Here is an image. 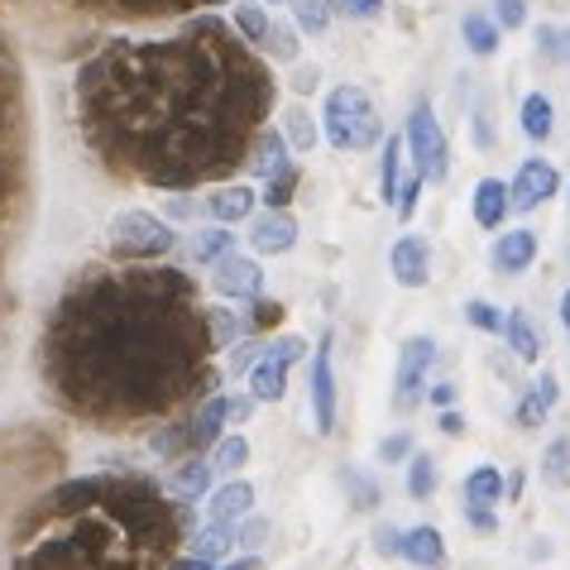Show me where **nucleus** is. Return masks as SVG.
Instances as JSON below:
<instances>
[{"label":"nucleus","mask_w":570,"mask_h":570,"mask_svg":"<svg viewBox=\"0 0 570 570\" xmlns=\"http://www.w3.org/2000/svg\"><path fill=\"white\" fill-rule=\"evenodd\" d=\"M212 288L220 297H230V303H255V297L264 293V268L255 259H245V255H220L216 259V274H212Z\"/></svg>","instance_id":"0eeeda50"},{"label":"nucleus","mask_w":570,"mask_h":570,"mask_svg":"<svg viewBox=\"0 0 570 570\" xmlns=\"http://www.w3.org/2000/svg\"><path fill=\"white\" fill-rule=\"evenodd\" d=\"M557 399H561V379L551 370H542V379H532L528 393H522V403H518V426L522 432L542 426L551 417V407H557Z\"/></svg>","instance_id":"ddd939ff"},{"label":"nucleus","mask_w":570,"mask_h":570,"mask_svg":"<svg viewBox=\"0 0 570 570\" xmlns=\"http://www.w3.org/2000/svg\"><path fill=\"white\" fill-rule=\"evenodd\" d=\"M470 212H474V226H480V230H503V220H509V212H513L503 178H480V183H474Z\"/></svg>","instance_id":"9b49d317"},{"label":"nucleus","mask_w":570,"mask_h":570,"mask_svg":"<svg viewBox=\"0 0 570 570\" xmlns=\"http://www.w3.org/2000/svg\"><path fill=\"white\" fill-rule=\"evenodd\" d=\"M561 322H566V331H570V288H566V297H561Z\"/></svg>","instance_id":"6e6d98bb"},{"label":"nucleus","mask_w":570,"mask_h":570,"mask_svg":"<svg viewBox=\"0 0 570 570\" xmlns=\"http://www.w3.org/2000/svg\"><path fill=\"white\" fill-rule=\"evenodd\" d=\"M255 202H259L255 187L230 183V187H216V193L207 197V216L216 220V226H240V220L255 216Z\"/></svg>","instance_id":"4468645a"},{"label":"nucleus","mask_w":570,"mask_h":570,"mask_svg":"<svg viewBox=\"0 0 570 570\" xmlns=\"http://www.w3.org/2000/svg\"><path fill=\"white\" fill-rule=\"evenodd\" d=\"M168 570H212V561H202V557H187L178 566H168Z\"/></svg>","instance_id":"864d4df0"},{"label":"nucleus","mask_w":570,"mask_h":570,"mask_svg":"<svg viewBox=\"0 0 570 570\" xmlns=\"http://www.w3.org/2000/svg\"><path fill=\"white\" fill-rule=\"evenodd\" d=\"M403 561H413L422 570H446V537H441L432 522L403 532Z\"/></svg>","instance_id":"2eb2a0df"},{"label":"nucleus","mask_w":570,"mask_h":570,"mask_svg":"<svg viewBox=\"0 0 570 570\" xmlns=\"http://www.w3.org/2000/svg\"><path fill=\"white\" fill-rule=\"evenodd\" d=\"M264 355H268V360H278V364H288V370H293V364L307 355V341H303V336H278L274 345H264Z\"/></svg>","instance_id":"58836bf2"},{"label":"nucleus","mask_w":570,"mask_h":570,"mask_svg":"<svg viewBox=\"0 0 570 570\" xmlns=\"http://www.w3.org/2000/svg\"><path fill=\"white\" fill-rule=\"evenodd\" d=\"M503 336H509V351L522 360V364H537L542 360V336H537V326H532V316L522 312V307H513L509 316H503Z\"/></svg>","instance_id":"dca6fc26"},{"label":"nucleus","mask_w":570,"mask_h":570,"mask_svg":"<svg viewBox=\"0 0 570 570\" xmlns=\"http://www.w3.org/2000/svg\"><path fill=\"white\" fill-rule=\"evenodd\" d=\"M465 322L474 331H484V336H503V312L494 303H484V297H470L465 303Z\"/></svg>","instance_id":"4c0bfd02"},{"label":"nucleus","mask_w":570,"mask_h":570,"mask_svg":"<svg viewBox=\"0 0 570 570\" xmlns=\"http://www.w3.org/2000/svg\"><path fill=\"white\" fill-rule=\"evenodd\" d=\"M436 426H441V432H446V436H461V432H465V417H461V413H455V407H441V417H436Z\"/></svg>","instance_id":"3c124183"},{"label":"nucleus","mask_w":570,"mask_h":570,"mask_svg":"<svg viewBox=\"0 0 570 570\" xmlns=\"http://www.w3.org/2000/svg\"><path fill=\"white\" fill-rule=\"evenodd\" d=\"M249 168H255L259 178H274V173L293 168V158H288V139H283L278 130H255V158H249Z\"/></svg>","instance_id":"a211bd4d"},{"label":"nucleus","mask_w":570,"mask_h":570,"mask_svg":"<svg viewBox=\"0 0 570 570\" xmlns=\"http://www.w3.org/2000/svg\"><path fill=\"white\" fill-rule=\"evenodd\" d=\"M489 259H494L499 274H528L532 259H537V230H503L494 249H489Z\"/></svg>","instance_id":"f8f14e48"},{"label":"nucleus","mask_w":570,"mask_h":570,"mask_svg":"<svg viewBox=\"0 0 570 570\" xmlns=\"http://www.w3.org/2000/svg\"><path fill=\"white\" fill-rule=\"evenodd\" d=\"M345 14H355V20H374L379 10H384V0H341Z\"/></svg>","instance_id":"8fccbe9b"},{"label":"nucleus","mask_w":570,"mask_h":570,"mask_svg":"<svg viewBox=\"0 0 570 570\" xmlns=\"http://www.w3.org/2000/svg\"><path fill=\"white\" fill-rule=\"evenodd\" d=\"M173 240L178 235H173L168 220H158L154 212H139V207L116 212L106 226V245L116 259H158L173 249Z\"/></svg>","instance_id":"7ed1b4c3"},{"label":"nucleus","mask_w":570,"mask_h":570,"mask_svg":"<svg viewBox=\"0 0 570 570\" xmlns=\"http://www.w3.org/2000/svg\"><path fill=\"white\" fill-rule=\"evenodd\" d=\"M230 249H235L230 226H207V230L193 235V259L197 264H216L220 255H230Z\"/></svg>","instance_id":"c85d7f7f"},{"label":"nucleus","mask_w":570,"mask_h":570,"mask_svg":"<svg viewBox=\"0 0 570 570\" xmlns=\"http://www.w3.org/2000/svg\"><path fill=\"white\" fill-rule=\"evenodd\" d=\"M249 393H255V403H278L283 393H288V364L264 355L255 370H249Z\"/></svg>","instance_id":"aec40b11"},{"label":"nucleus","mask_w":570,"mask_h":570,"mask_svg":"<svg viewBox=\"0 0 570 570\" xmlns=\"http://www.w3.org/2000/svg\"><path fill=\"white\" fill-rule=\"evenodd\" d=\"M212 518L216 522H235V518H245L249 509H255V484L249 480H230V484H220L216 494H212Z\"/></svg>","instance_id":"f3484780"},{"label":"nucleus","mask_w":570,"mask_h":570,"mask_svg":"<svg viewBox=\"0 0 570 570\" xmlns=\"http://www.w3.org/2000/svg\"><path fill=\"white\" fill-rule=\"evenodd\" d=\"M226 570H259V557H255V551H249V557H240V561L226 566Z\"/></svg>","instance_id":"5fc2aeb1"},{"label":"nucleus","mask_w":570,"mask_h":570,"mask_svg":"<svg viewBox=\"0 0 570 570\" xmlns=\"http://www.w3.org/2000/svg\"><path fill=\"white\" fill-rule=\"evenodd\" d=\"M503 499V474L494 465H480L465 480V503H474V509H489V503Z\"/></svg>","instance_id":"cd10ccee"},{"label":"nucleus","mask_w":570,"mask_h":570,"mask_svg":"<svg viewBox=\"0 0 570 570\" xmlns=\"http://www.w3.org/2000/svg\"><path fill=\"white\" fill-rule=\"evenodd\" d=\"M374 551L379 557H403V532L384 522V528H374Z\"/></svg>","instance_id":"37998d69"},{"label":"nucleus","mask_w":570,"mask_h":570,"mask_svg":"<svg viewBox=\"0 0 570 570\" xmlns=\"http://www.w3.org/2000/svg\"><path fill=\"white\" fill-rule=\"evenodd\" d=\"M551 130H557V106H551L542 91H532V97H522V135L537 139V145H547Z\"/></svg>","instance_id":"412c9836"},{"label":"nucleus","mask_w":570,"mask_h":570,"mask_svg":"<svg viewBox=\"0 0 570 570\" xmlns=\"http://www.w3.org/2000/svg\"><path fill=\"white\" fill-rule=\"evenodd\" d=\"M202 345V307L187 303V283L164 268L120 293L97 288L62 307L53 331L58 384L87 413H149L187 393Z\"/></svg>","instance_id":"f257e3e1"},{"label":"nucleus","mask_w":570,"mask_h":570,"mask_svg":"<svg viewBox=\"0 0 570 570\" xmlns=\"http://www.w3.org/2000/svg\"><path fill=\"white\" fill-rule=\"evenodd\" d=\"M407 455H413V436H407V432H393V436L379 441V461L399 465V461H407Z\"/></svg>","instance_id":"a19ab883"},{"label":"nucleus","mask_w":570,"mask_h":570,"mask_svg":"<svg viewBox=\"0 0 570 570\" xmlns=\"http://www.w3.org/2000/svg\"><path fill=\"white\" fill-rule=\"evenodd\" d=\"M403 149L413 154V173H417L422 183H446V173H451V145H446V130H441V120H436L432 106H417L413 116H407Z\"/></svg>","instance_id":"20e7f679"},{"label":"nucleus","mask_w":570,"mask_h":570,"mask_svg":"<svg viewBox=\"0 0 570 570\" xmlns=\"http://www.w3.org/2000/svg\"><path fill=\"white\" fill-rule=\"evenodd\" d=\"M389 268L399 278V288H426L432 283V245L422 235H399L389 249Z\"/></svg>","instance_id":"1a4fd4ad"},{"label":"nucleus","mask_w":570,"mask_h":570,"mask_svg":"<svg viewBox=\"0 0 570 570\" xmlns=\"http://www.w3.org/2000/svg\"><path fill=\"white\" fill-rule=\"evenodd\" d=\"M249 245H255V255H288L297 245V216L288 207H268L249 220Z\"/></svg>","instance_id":"9d476101"},{"label":"nucleus","mask_w":570,"mask_h":570,"mask_svg":"<svg viewBox=\"0 0 570 570\" xmlns=\"http://www.w3.org/2000/svg\"><path fill=\"white\" fill-rule=\"evenodd\" d=\"M436 484H441V470H436V461L426 451H413L407 455V499H417V503H426L436 494Z\"/></svg>","instance_id":"5701e85b"},{"label":"nucleus","mask_w":570,"mask_h":570,"mask_svg":"<svg viewBox=\"0 0 570 570\" xmlns=\"http://www.w3.org/2000/svg\"><path fill=\"white\" fill-rule=\"evenodd\" d=\"M297 183H303V173H297V164H293V168L274 173V178H264V197L259 202H268V207H288L293 193H297Z\"/></svg>","instance_id":"e433bc0d"},{"label":"nucleus","mask_w":570,"mask_h":570,"mask_svg":"<svg viewBox=\"0 0 570 570\" xmlns=\"http://www.w3.org/2000/svg\"><path fill=\"white\" fill-rule=\"evenodd\" d=\"M240 465H249V441L245 436H220L212 446V474H235Z\"/></svg>","instance_id":"7c9ffc66"},{"label":"nucleus","mask_w":570,"mask_h":570,"mask_svg":"<svg viewBox=\"0 0 570 570\" xmlns=\"http://www.w3.org/2000/svg\"><path fill=\"white\" fill-rule=\"evenodd\" d=\"M436 364V341L432 336H407L399 351V370H393V413H413L426 399V370Z\"/></svg>","instance_id":"39448f33"},{"label":"nucleus","mask_w":570,"mask_h":570,"mask_svg":"<svg viewBox=\"0 0 570 570\" xmlns=\"http://www.w3.org/2000/svg\"><path fill=\"white\" fill-rule=\"evenodd\" d=\"M268 6H283V0H268Z\"/></svg>","instance_id":"4d7b16f0"},{"label":"nucleus","mask_w":570,"mask_h":570,"mask_svg":"<svg viewBox=\"0 0 570 570\" xmlns=\"http://www.w3.org/2000/svg\"><path fill=\"white\" fill-rule=\"evenodd\" d=\"M264 537H268V522L264 518H249L240 532H235V547H245V551H259L264 547Z\"/></svg>","instance_id":"c03bdc74"},{"label":"nucleus","mask_w":570,"mask_h":570,"mask_svg":"<svg viewBox=\"0 0 570 570\" xmlns=\"http://www.w3.org/2000/svg\"><path fill=\"white\" fill-rule=\"evenodd\" d=\"M202 316L212 322V345H216V351H226V345H235L245 331H255V326H249V316L230 312V307H202Z\"/></svg>","instance_id":"b1692460"},{"label":"nucleus","mask_w":570,"mask_h":570,"mask_svg":"<svg viewBox=\"0 0 570 570\" xmlns=\"http://www.w3.org/2000/svg\"><path fill=\"white\" fill-rule=\"evenodd\" d=\"M494 24L499 29H522L528 24V6H522V0H494Z\"/></svg>","instance_id":"79ce46f5"},{"label":"nucleus","mask_w":570,"mask_h":570,"mask_svg":"<svg viewBox=\"0 0 570 570\" xmlns=\"http://www.w3.org/2000/svg\"><path fill=\"white\" fill-rule=\"evenodd\" d=\"M187 0H110V10H135V14H149V10H183Z\"/></svg>","instance_id":"a18cd8bd"},{"label":"nucleus","mask_w":570,"mask_h":570,"mask_svg":"<svg viewBox=\"0 0 570 570\" xmlns=\"http://www.w3.org/2000/svg\"><path fill=\"white\" fill-rule=\"evenodd\" d=\"M259 49L274 58V62H297V53H303V43H297V29L293 24H278V20H268V35Z\"/></svg>","instance_id":"c756f323"},{"label":"nucleus","mask_w":570,"mask_h":570,"mask_svg":"<svg viewBox=\"0 0 570 570\" xmlns=\"http://www.w3.org/2000/svg\"><path fill=\"white\" fill-rule=\"evenodd\" d=\"M331 360H336V336L326 331L312 351V422L322 436L336 432V364Z\"/></svg>","instance_id":"423d86ee"},{"label":"nucleus","mask_w":570,"mask_h":570,"mask_svg":"<svg viewBox=\"0 0 570 570\" xmlns=\"http://www.w3.org/2000/svg\"><path fill=\"white\" fill-rule=\"evenodd\" d=\"M422 187H426V183L417 178V173H413V178H403V183H399V197H393V212H399L403 220L417 212V197H422Z\"/></svg>","instance_id":"ea45409f"},{"label":"nucleus","mask_w":570,"mask_h":570,"mask_svg":"<svg viewBox=\"0 0 570 570\" xmlns=\"http://www.w3.org/2000/svg\"><path fill=\"white\" fill-rule=\"evenodd\" d=\"M537 53L547 62H570V29L566 24H542L537 29Z\"/></svg>","instance_id":"c9c22d12"},{"label":"nucleus","mask_w":570,"mask_h":570,"mask_svg":"<svg viewBox=\"0 0 570 570\" xmlns=\"http://www.w3.org/2000/svg\"><path fill=\"white\" fill-rule=\"evenodd\" d=\"M283 130H288V135H283V139H288V149H297V154H312L316 149V120H312V110L307 106H288V110H283Z\"/></svg>","instance_id":"a878e982"},{"label":"nucleus","mask_w":570,"mask_h":570,"mask_svg":"<svg viewBox=\"0 0 570 570\" xmlns=\"http://www.w3.org/2000/svg\"><path fill=\"white\" fill-rule=\"evenodd\" d=\"M542 480L551 489H570V436L551 441L547 455H542Z\"/></svg>","instance_id":"473e14b6"},{"label":"nucleus","mask_w":570,"mask_h":570,"mask_svg":"<svg viewBox=\"0 0 570 570\" xmlns=\"http://www.w3.org/2000/svg\"><path fill=\"white\" fill-rule=\"evenodd\" d=\"M293 20L303 35H326L331 24V0H293Z\"/></svg>","instance_id":"f704fd0d"},{"label":"nucleus","mask_w":570,"mask_h":570,"mask_svg":"<svg viewBox=\"0 0 570 570\" xmlns=\"http://www.w3.org/2000/svg\"><path fill=\"white\" fill-rule=\"evenodd\" d=\"M283 322V307L278 303H259L255 297V312H249V326H278Z\"/></svg>","instance_id":"de8ad7c7"},{"label":"nucleus","mask_w":570,"mask_h":570,"mask_svg":"<svg viewBox=\"0 0 570 570\" xmlns=\"http://www.w3.org/2000/svg\"><path fill=\"white\" fill-rule=\"evenodd\" d=\"M249 413H255V393H235V399H226V422H249Z\"/></svg>","instance_id":"49530a36"},{"label":"nucleus","mask_w":570,"mask_h":570,"mask_svg":"<svg viewBox=\"0 0 570 570\" xmlns=\"http://www.w3.org/2000/svg\"><path fill=\"white\" fill-rule=\"evenodd\" d=\"M399 183H403V135H389L384 164H379V202H384V207H393Z\"/></svg>","instance_id":"393cba45"},{"label":"nucleus","mask_w":570,"mask_h":570,"mask_svg":"<svg viewBox=\"0 0 570 570\" xmlns=\"http://www.w3.org/2000/svg\"><path fill=\"white\" fill-rule=\"evenodd\" d=\"M322 125H326V139H331V149H341V154H360V149H370L379 145V135H384V120H379V110L370 101V91L364 87H336L326 97V110H322Z\"/></svg>","instance_id":"f03ea898"},{"label":"nucleus","mask_w":570,"mask_h":570,"mask_svg":"<svg viewBox=\"0 0 570 570\" xmlns=\"http://www.w3.org/2000/svg\"><path fill=\"white\" fill-rule=\"evenodd\" d=\"M235 547V522H207V528H197V537H193V557H202V561H220L226 551Z\"/></svg>","instance_id":"4be33fe9"},{"label":"nucleus","mask_w":570,"mask_h":570,"mask_svg":"<svg viewBox=\"0 0 570 570\" xmlns=\"http://www.w3.org/2000/svg\"><path fill=\"white\" fill-rule=\"evenodd\" d=\"M461 35H465V43H470V53H480V58H489V53L499 49V24L484 20V14H465Z\"/></svg>","instance_id":"72a5a7b5"},{"label":"nucleus","mask_w":570,"mask_h":570,"mask_svg":"<svg viewBox=\"0 0 570 570\" xmlns=\"http://www.w3.org/2000/svg\"><path fill=\"white\" fill-rule=\"evenodd\" d=\"M230 20H235V29L245 35V43H264V35H268L264 6H255V0H235V6H230Z\"/></svg>","instance_id":"2f4dec72"},{"label":"nucleus","mask_w":570,"mask_h":570,"mask_svg":"<svg viewBox=\"0 0 570 570\" xmlns=\"http://www.w3.org/2000/svg\"><path fill=\"white\" fill-rule=\"evenodd\" d=\"M316 82H322V68H293V91L297 97H307V91H316Z\"/></svg>","instance_id":"09e8293b"},{"label":"nucleus","mask_w":570,"mask_h":570,"mask_svg":"<svg viewBox=\"0 0 570 570\" xmlns=\"http://www.w3.org/2000/svg\"><path fill=\"white\" fill-rule=\"evenodd\" d=\"M426 399H432L436 407H451L455 403V384H432V389H426Z\"/></svg>","instance_id":"603ef678"},{"label":"nucleus","mask_w":570,"mask_h":570,"mask_svg":"<svg viewBox=\"0 0 570 570\" xmlns=\"http://www.w3.org/2000/svg\"><path fill=\"white\" fill-rule=\"evenodd\" d=\"M220 422H226V399H207V403H202V413L183 426L187 446H193V451L216 446V441H220Z\"/></svg>","instance_id":"6ab92c4d"},{"label":"nucleus","mask_w":570,"mask_h":570,"mask_svg":"<svg viewBox=\"0 0 570 570\" xmlns=\"http://www.w3.org/2000/svg\"><path fill=\"white\" fill-rule=\"evenodd\" d=\"M557 193H561V173L551 168L547 158H528V164L518 168L513 187H509V202H513V212H537Z\"/></svg>","instance_id":"6e6552de"},{"label":"nucleus","mask_w":570,"mask_h":570,"mask_svg":"<svg viewBox=\"0 0 570 570\" xmlns=\"http://www.w3.org/2000/svg\"><path fill=\"white\" fill-rule=\"evenodd\" d=\"M168 489L173 494H183V499H202L212 489V461H197V455L193 461H183L178 474L168 480Z\"/></svg>","instance_id":"bb28decb"}]
</instances>
